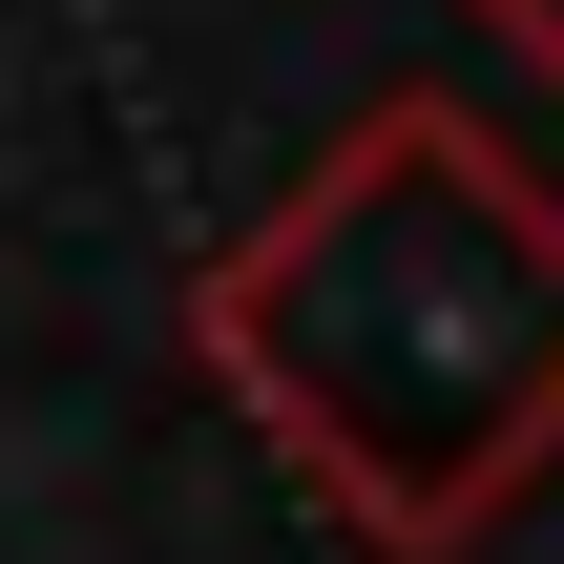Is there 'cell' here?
I'll list each match as a JSON object with an SVG mask.
<instances>
[{"mask_svg": "<svg viewBox=\"0 0 564 564\" xmlns=\"http://www.w3.org/2000/svg\"><path fill=\"white\" fill-rule=\"evenodd\" d=\"M188 377L377 564H460L564 481V188L460 105L377 84L209 272Z\"/></svg>", "mask_w": 564, "mask_h": 564, "instance_id": "6da1fadb", "label": "cell"}, {"mask_svg": "<svg viewBox=\"0 0 564 564\" xmlns=\"http://www.w3.org/2000/svg\"><path fill=\"white\" fill-rule=\"evenodd\" d=\"M460 21H481V42H502V63H523V84L564 105V0H460Z\"/></svg>", "mask_w": 564, "mask_h": 564, "instance_id": "7a4b0ae2", "label": "cell"}]
</instances>
